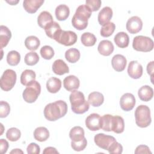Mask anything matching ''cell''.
Segmentation results:
<instances>
[{
  "label": "cell",
  "mask_w": 154,
  "mask_h": 154,
  "mask_svg": "<svg viewBox=\"0 0 154 154\" xmlns=\"http://www.w3.org/2000/svg\"><path fill=\"white\" fill-rule=\"evenodd\" d=\"M138 95L140 100L142 101L148 102L153 98V90L149 85H143L139 88Z\"/></svg>",
  "instance_id": "obj_21"
},
{
  "label": "cell",
  "mask_w": 154,
  "mask_h": 154,
  "mask_svg": "<svg viewBox=\"0 0 154 154\" xmlns=\"http://www.w3.org/2000/svg\"><path fill=\"white\" fill-rule=\"evenodd\" d=\"M135 105V96L130 93H126L122 95L120 100V105L121 108L125 111L132 110Z\"/></svg>",
  "instance_id": "obj_11"
},
{
  "label": "cell",
  "mask_w": 154,
  "mask_h": 154,
  "mask_svg": "<svg viewBox=\"0 0 154 154\" xmlns=\"http://www.w3.org/2000/svg\"><path fill=\"white\" fill-rule=\"evenodd\" d=\"M10 112V106L8 103L5 101L1 100L0 103V117H6Z\"/></svg>",
  "instance_id": "obj_42"
},
{
  "label": "cell",
  "mask_w": 154,
  "mask_h": 154,
  "mask_svg": "<svg viewBox=\"0 0 154 154\" xmlns=\"http://www.w3.org/2000/svg\"><path fill=\"white\" fill-rule=\"evenodd\" d=\"M85 132L81 126H75L71 129L69 132V137L72 141H79L84 139Z\"/></svg>",
  "instance_id": "obj_30"
},
{
  "label": "cell",
  "mask_w": 154,
  "mask_h": 154,
  "mask_svg": "<svg viewBox=\"0 0 154 154\" xmlns=\"http://www.w3.org/2000/svg\"><path fill=\"white\" fill-rule=\"evenodd\" d=\"M127 64V60L125 56L121 54H116L112 58L111 65L117 72H120L125 70Z\"/></svg>",
  "instance_id": "obj_14"
},
{
  "label": "cell",
  "mask_w": 154,
  "mask_h": 154,
  "mask_svg": "<svg viewBox=\"0 0 154 154\" xmlns=\"http://www.w3.org/2000/svg\"><path fill=\"white\" fill-rule=\"evenodd\" d=\"M116 29V25L113 22H108L103 25L100 29V34L103 37L111 36Z\"/></svg>",
  "instance_id": "obj_37"
},
{
  "label": "cell",
  "mask_w": 154,
  "mask_h": 154,
  "mask_svg": "<svg viewBox=\"0 0 154 154\" xmlns=\"http://www.w3.org/2000/svg\"><path fill=\"white\" fill-rule=\"evenodd\" d=\"M40 45V40L34 35H30L26 38L25 40V47L31 51L37 50Z\"/></svg>",
  "instance_id": "obj_33"
},
{
  "label": "cell",
  "mask_w": 154,
  "mask_h": 154,
  "mask_svg": "<svg viewBox=\"0 0 154 154\" xmlns=\"http://www.w3.org/2000/svg\"><path fill=\"white\" fill-rule=\"evenodd\" d=\"M116 141V140L114 137L103 133L97 134L94 137L95 144L100 148L106 150H108L111 144Z\"/></svg>",
  "instance_id": "obj_9"
},
{
  "label": "cell",
  "mask_w": 154,
  "mask_h": 154,
  "mask_svg": "<svg viewBox=\"0 0 154 154\" xmlns=\"http://www.w3.org/2000/svg\"><path fill=\"white\" fill-rule=\"evenodd\" d=\"M8 148V143L7 140L2 138L0 140V149L1 153L4 154L7 152Z\"/></svg>",
  "instance_id": "obj_47"
},
{
  "label": "cell",
  "mask_w": 154,
  "mask_h": 154,
  "mask_svg": "<svg viewBox=\"0 0 154 154\" xmlns=\"http://www.w3.org/2000/svg\"><path fill=\"white\" fill-rule=\"evenodd\" d=\"M101 4L102 2L100 0H87L85 1V5L91 11H97L100 8Z\"/></svg>",
  "instance_id": "obj_44"
},
{
  "label": "cell",
  "mask_w": 154,
  "mask_h": 154,
  "mask_svg": "<svg viewBox=\"0 0 154 154\" xmlns=\"http://www.w3.org/2000/svg\"><path fill=\"white\" fill-rule=\"evenodd\" d=\"M135 153H152V152L150 150L149 147L146 145H140L138 146L135 150Z\"/></svg>",
  "instance_id": "obj_46"
},
{
  "label": "cell",
  "mask_w": 154,
  "mask_h": 154,
  "mask_svg": "<svg viewBox=\"0 0 154 154\" xmlns=\"http://www.w3.org/2000/svg\"><path fill=\"white\" fill-rule=\"evenodd\" d=\"M80 81L75 75L66 76L63 80V85L65 89L69 91L77 90L79 87Z\"/></svg>",
  "instance_id": "obj_15"
},
{
  "label": "cell",
  "mask_w": 154,
  "mask_h": 154,
  "mask_svg": "<svg viewBox=\"0 0 154 154\" xmlns=\"http://www.w3.org/2000/svg\"><path fill=\"white\" fill-rule=\"evenodd\" d=\"M81 41L85 46H93L96 43L97 39L96 36L88 32H84L81 37Z\"/></svg>",
  "instance_id": "obj_34"
},
{
  "label": "cell",
  "mask_w": 154,
  "mask_h": 154,
  "mask_svg": "<svg viewBox=\"0 0 154 154\" xmlns=\"http://www.w3.org/2000/svg\"><path fill=\"white\" fill-rule=\"evenodd\" d=\"M41 92V86L35 80L28 85L22 93L23 99L27 103H33L38 98Z\"/></svg>",
  "instance_id": "obj_5"
},
{
  "label": "cell",
  "mask_w": 154,
  "mask_h": 154,
  "mask_svg": "<svg viewBox=\"0 0 154 154\" xmlns=\"http://www.w3.org/2000/svg\"><path fill=\"white\" fill-rule=\"evenodd\" d=\"M20 61V55L16 51H10L7 55V63L12 66H17Z\"/></svg>",
  "instance_id": "obj_36"
},
{
  "label": "cell",
  "mask_w": 154,
  "mask_h": 154,
  "mask_svg": "<svg viewBox=\"0 0 154 154\" xmlns=\"http://www.w3.org/2000/svg\"><path fill=\"white\" fill-rule=\"evenodd\" d=\"M87 141L85 137L84 139L79 141H71V147L72 149L77 152H80L85 149V148L87 147Z\"/></svg>",
  "instance_id": "obj_41"
},
{
  "label": "cell",
  "mask_w": 154,
  "mask_h": 154,
  "mask_svg": "<svg viewBox=\"0 0 154 154\" xmlns=\"http://www.w3.org/2000/svg\"><path fill=\"white\" fill-rule=\"evenodd\" d=\"M112 116L111 114H105L100 118V129L105 131L110 132L111 130V123Z\"/></svg>",
  "instance_id": "obj_35"
},
{
  "label": "cell",
  "mask_w": 154,
  "mask_h": 154,
  "mask_svg": "<svg viewBox=\"0 0 154 154\" xmlns=\"http://www.w3.org/2000/svg\"><path fill=\"white\" fill-rule=\"evenodd\" d=\"M6 2L10 4H11V5H16V4H17L19 2V1H6Z\"/></svg>",
  "instance_id": "obj_51"
},
{
  "label": "cell",
  "mask_w": 154,
  "mask_h": 154,
  "mask_svg": "<svg viewBox=\"0 0 154 154\" xmlns=\"http://www.w3.org/2000/svg\"><path fill=\"white\" fill-rule=\"evenodd\" d=\"M52 22H54L53 17L52 14L47 11L41 12L37 17V23L38 26L44 29Z\"/></svg>",
  "instance_id": "obj_19"
},
{
  "label": "cell",
  "mask_w": 154,
  "mask_h": 154,
  "mask_svg": "<svg viewBox=\"0 0 154 154\" xmlns=\"http://www.w3.org/2000/svg\"><path fill=\"white\" fill-rule=\"evenodd\" d=\"M153 61H152L151 62L149 63L147 66V72L149 75L151 76V78L153 77Z\"/></svg>",
  "instance_id": "obj_49"
},
{
  "label": "cell",
  "mask_w": 154,
  "mask_h": 154,
  "mask_svg": "<svg viewBox=\"0 0 154 154\" xmlns=\"http://www.w3.org/2000/svg\"><path fill=\"white\" fill-rule=\"evenodd\" d=\"M143 66L137 61H131L128 67V73L133 79H139L143 75Z\"/></svg>",
  "instance_id": "obj_12"
},
{
  "label": "cell",
  "mask_w": 154,
  "mask_h": 154,
  "mask_svg": "<svg viewBox=\"0 0 154 154\" xmlns=\"http://www.w3.org/2000/svg\"><path fill=\"white\" fill-rule=\"evenodd\" d=\"M126 29L131 34H137L140 32L143 28V22L138 16H132L130 17L126 25Z\"/></svg>",
  "instance_id": "obj_10"
},
{
  "label": "cell",
  "mask_w": 154,
  "mask_h": 154,
  "mask_svg": "<svg viewBox=\"0 0 154 154\" xmlns=\"http://www.w3.org/2000/svg\"><path fill=\"white\" fill-rule=\"evenodd\" d=\"M26 151L28 154H39L40 152V148L37 144L31 143L27 146Z\"/></svg>",
  "instance_id": "obj_45"
},
{
  "label": "cell",
  "mask_w": 154,
  "mask_h": 154,
  "mask_svg": "<svg viewBox=\"0 0 154 154\" xmlns=\"http://www.w3.org/2000/svg\"><path fill=\"white\" fill-rule=\"evenodd\" d=\"M113 12L109 7H103L99 13L97 19L100 25H103L108 22L112 17Z\"/></svg>",
  "instance_id": "obj_18"
},
{
  "label": "cell",
  "mask_w": 154,
  "mask_h": 154,
  "mask_svg": "<svg viewBox=\"0 0 154 154\" xmlns=\"http://www.w3.org/2000/svg\"><path fill=\"white\" fill-rule=\"evenodd\" d=\"M125 129L123 119L119 116H113L111 123V130L116 134H121Z\"/></svg>",
  "instance_id": "obj_22"
},
{
  "label": "cell",
  "mask_w": 154,
  "mask_h": 154,
  "mask_svg": "<svg viewBox=\"0 0 154 154\" xmlns=\"http://www.w3.org/2000/svg\"><path fill=\"white\" fill-rule=\"evenodd\" d=\"M52 70L56 75H63L69 72V68L63 60L58 59L52 64Z\"/></svg>",
  "instance_id": "obj_20"
},
{
  "label": "cell",
  "mask_w": 154,
  "mask_h": 154,
  "mask_svg": "<svg viewBox=\"0 0 154 154\" xmlns=\"http://www.w3.org/2000/svg\"><path fill=\"white\" fill-rule=\"evenodd\" d=\"M114 47L112 43L108 40H103L100 42L97 50L100 54L103 56H109L114 51Z\"/></svg>",
  "instance_id": "obj_17"
},
{
  "label": "cell",
  "mask_w": 154,
  "mask_h": 154,
  "mask_svg": "<svg viewBox=\"0 0 154 154\" xmlns=\"http://www.w3.org/2000/svg\"><path fill=\"white\" fill-rule=\"evenodd\" d=\"M72 111L77 114H84L89 109V103L85 100L84 94L79 91L73 90L69 96Z\"/></svg>",
  "instance_id": "obj_3"
},
{
  "label": "cell",
  "mask_w": 154,
  "mask_h": 154,
  "mask_svg": "<svg viewBox=\"0 0 154 154\" xmlns=\"http://www.w3.org/2000/svg\"><path fill=\"white\" fill-rule=\"evenodd\" d=\"M34 137L40 142L45 141L49 137V132L45 127H38L34 131Z\"/></svg>",
  "instance_id": "obj_29"
},
{
  "label": "cell",
  "mask_w": 154,
  "mask_h": 154,
  "mask_svg": "<svg viewBox=\"0 0 154 154\" xmlns=\"http://www.w3.org/2000/svg\"><path fill=\"white\" fill-rule=\"evenodd\" d=\"M43 154H49V153H58V152L55 147H46L43 151Z\"/></svg>",
  "instance_id": "obj_48"
},
{
  "label": "cell",
  "mask_w": 154,
  "mask_h": 154,
  "mask_svg": "<svg viewBox=\"0 0 154 154\" xmlns=\"http://www.w3.org/2000/svg\"><path fill=\"white\" fill-rule=\"evenodd\" d=\"M11 37V32L10 30L4 25L0 26V45L1 48L5 47Z\"/></svg>",
  "instance_id": "obj_26"
},
{
  "label": "cell",
  "mask_w": 154,
  "mask_h": 154,
  "mask_svg": "<svg viewBox=\"0 0 154 154\" xmlns=\"http://www.w3.org/2000/svg\"><path fill=\"white\" fill-rule=\"evenodd\" d=\"M10 153L12 154V153H23V151L21 150L20 149H15L13 150H11L10 152Z\"/></svg>",
  "instance_id": "obj_50"
},
{
  "label": "cell",
  "mask_w": 154,
  "mask_h": 154,
  "mask_svg": "<svg viewBox=\"0 0 154 154\" xmlns=\"http://www.w3.org/2000/svg\"><path fill=\"white\" fill-rule=\"evenodd\" d=\"M21 137L20 130L16 128H11L8 129L6 132L7 138L11 141H16Z\"/></svg>",
  "instance_id": "obj_39"
},
{
  "label": "cell",
  "mask_w": 154,
  "mask_h": 154,
  "mask_svg": "<svg viewBox=\"0 0 154 154\" xmlns=\"http://www.w3.org/2000/svg\"><path fill=\"white\" fill-rule=\"evenodd\" d=\"M60 30H61V28L60 25L56 22H52L45 28V31L46 35L52 39L55 38V36Z\"/></svg>",
  "instance_id": "obj_31"
},
{
  "label": "cell",
  "mask_w": 154,
  "mask_h": 154,
  "mask_svg": "<svg viewBox=\"0 0 154 154\" xmlns=\"http://www.w3.org/2000/svg\"><path fill=\"white\" fill-rule=\"evenodd\" d=\"M40 52L42 58L45 60H51L55 54L53 48L48 45H45L42 47Z\"/></svg>",
  "instance_id": "obj_40"
},
{
  "label": "cell",
  "mask_w": 154,
  "mask_h": 154,
  "mask_svg": "<svg viewBox=\"0 0 154 154\" xmlns=\"http://www.w3.org/2000/svg\"><path fill=\"white\" fill-rule=\"evenodd\" d=\"M36 75L34 71L32 70L26 69L20 75V82L22 85L27 86L32 81H35Z\"/></svg>",
  "instance_id": "obj_28"
},
{
  "label": "cell",
  "mask_w": 154,
  "mask_h": 154,
  "mask_svg": "<svg viewBox=\"0 0 154 154\" xmlns=\"http://www.w3.org/2000/svg\"><path fill=\"white\" fill-rule=\"evenodd\" d=\"M116 45L120 48H125L129 43V35L125 32H118L114 38Z\"/></svg>",
  "instance_id": "obj_25"
},
{
  "label": "cell",
  "mask_w": 154,
  "mask_h": 154,
  "mask_svg": "<svg viewBox=\"0 0 154 154\" xmlns=\"http://www.w3.org/2000/svg\"><path fill=\"white\" fill-rule=\"evenodd\" d=\"M92 11L85 5H79L72 19L73 26L78 30H83L88 25V19L90 17Z\"/></svg>",
  "instance_id": "obj_2"
},
{
  "label": "cell",
  "mask_w": 154,
  "mask_h": 154,
  "mask_svg": "<svg viewBox=\"0 0 154 154\" xmlns=\"http://www.w3.org/2000/svg\"><path fill=\"white\" fill-rule=\"evenodd\" d=\"M44 3V0H25L23 7L25 10L30 14L35 13Z\"/></svg>",
  "instance_id": "obj_16"
},
{
  "label": "cell",
  "mask_w": 154,
  "mask_h": 154,
  "mask_svg": "<svg viewBox=\"0 0 154 154\" xmlns=\"http://www.w3.org/2000/svg\"><path fill=\"white\" fill-rule=\"evenodd\" d=\"M136 125L141 128L149 126L152 122L150 109L149 107L144 105H141L137 107L135 111Z\"/></svg>",
  "instance_id": "obj_4"
},
{
  "label": "cell",
  "mask_w": 154,
  "mask_h": 154,
  "mask_svg": "<svg viewBox=\"0 0 154 154\" xmlns=\"http://www.w3.org/2000/svg\"><path fill=\"white\" fill-rule=\"evenodd\" d=\"M80 52L76 48H70L65 52V58L67 61L70 63L77 62L80 58Z\"/></svg>",
  "instance_id": "obj_32"
},
{
  "label": "cell",
  "mask_w": 154,
  "mask_h": 154,
  "mask_svg": "<svg viewBox=\"0 0 154 154\" xmlns=\"http://www.w3.org/2000/svg\"><path fill=\"white\" fill-rule=\"evenodd\" d=\"M25 63L28 66L35 65L39 61L38 55L34 51L27 53L25 56Z\"/></svg>",
  "instance_id": "obj_38"
},
{
  "label": "cell",
  "mask_w": 154,
  "mask_h": 154,
  "mask_svg": "<svg viewBox=\"0 0 154 154\" xmlns=\"http://www.w3.org/2000/svg\"><path fill=\"white\" fill-rule=\"evenodd\" d=\"M61 87V81L59 78L51 77L46 82V88L49 93H56Z\"/></svg>",
  "instance_id": "obj_27"
},
{
  "label": "cell",
  "mask_w": 154,
  "mask_h": 154,
  "mask_svg": "<svg viewBox=\"0 0 154 154\" xmlns=\"http://www.w3.org/2000/svg\"><path fill=\"white\" fill-rule=\"evenodd\" d=\"M109 153L112 154H120L123 152V146L117 141L112 143L108 149Z\"/></svg>",
  "instance_id": "obj_43"
},
{
  "label": "cell",
  "mask_w": 154,
  "mask_h": 154,
  "mask_svg": "<svg viewBox=\"0 0 154 154\" xmlns=\"http://www.w3.org/2000/svg\"><path fill=\"white\" fill-rule=\"evenodd\" d=\"M55 16L57 20L63 21L66 20L70 14V10L67 5L65 4H60L58 5L55 11Z\"/></svg>",
  "instance_id": "obj_24"
},
{
  "label": "cell",
  "mask_w": 154,
  "mask_h": 154,
  "mask_svg": "<svg viewBox=\"0 0 154 154\" xmlns=\"http://www.w3.org/2000/svg\"><path fill=\"white\" fill-rule=\"evenodd\" d=\"M67 112V105L66 102L59 100L48 103L44 109L45 117L49 121L54 122L64 117Z\"/></svg>",
  "instance_id": "obj_1"
},
{
  "label": "cell",
  "mask_w": 154,
  "mask_h": 154,
  "mask_svg": "<svg viewBox=\"0 0 154 154\" xmlns=\"http://www.w3.org/2000/svg\"><path fill=\"white\" fill-rule=\"evenodd\" d=\"M104 101L103 95L97 91H93L89 94L88 96V102L89 104L94 107H98L100 106Z\"/></svg>",
  "instance_id": "obj_23"
},
{
  "label": "cell",
  "mask_w": 154,
  "mask_h": 154,
  "mask_svg": "<svg viewBox=\"0 0 154 154\" xmlns=\"http://www.w3.org/2000/svg\"><path fill=\"white\" fill-rule=\"evenodd\" d=\"M100 118L99 114L92 113L85 119L86 127L91 131H96L100 129Z\"/></svg>",
  "instance_id": "obj_13"
},
{
  "label": "cell",
  "mask_w": 154,
  "mask_h": 154,
  "mask_svg": "<svg viewBox=\"0 0 154 154\" xmlns=\"http://www.w3.org/2000/svg\"><path fill=\"white\" fill-rule=\"evenodd\" d=\"M17 79L15 71L12 69L5 70L0 79V85L2 90L8 91L11 90L14 86Z\"/></svg>",
  "instance_id": "obj_7"
},
{
  "label": "cell",
  "mask_w": 154,
  "mask_h": 154,
  "mask_svg": "<svg viewBox=\"0 0 154 154\" xmlns=\"http://www.w3.org/2000/svg\"><path fill=\"white\" fill-rule=\"evenodd\" d=\"M132 47L137 51L147 52L153 50L154 43L152 38L144 35H137L133 39Z\"/></svg>",
  "instance_id": "obj_6"
},
{
  "label": "cell",
  "mask_w": 154,
  "mask_h": 154,
  "mask_svg": "<svg viewBox=\"0 0 154 154\" xmlns=\"http://www.w3.org/2000/svg\"><path fill=\"white\" fill-rule=\"evenodd\" d=\"M77 38L78 36L75 32L61 29L55 36L54 40L60 44L66 46H70L76 42Z\"/></svg>",
  "instance_id": "obj_8"
}]
</instances>
